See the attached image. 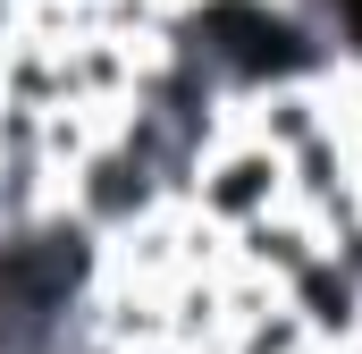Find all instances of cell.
I'll use <instances>...</instances> for the list:
<instances>
[{
  "mask_svg": "<svg viewBox=\"0 0 362 354\" xmlns=\"http://www.w3.org/2000/svg\"><path fill=\"white\" fill-rule=\"evenodd\" d=\"M68 8H93V0H68Z\"/></svg>",
  "mask_w": 362,
  "mask_h": 354,
  "instance_id": "277c9868",
  "label": "cell"
},
{
  "mask_svg": "<svg viewBox=\"0 0 362 354\" xmlns=\"http://www.w3.org/2000/svg\"><path fill=\"white\" fill-rule=\"evenodd\" d=\"M286 202V152H270L262 135H245V127H228L202 161H194V185H185V211L194 219H211V228H245V219H262Z\"/></svg>",
  "mask_w": 362,
  "mask_h": 354,
  "instance_id": "6da1fadb",
  "label": "cell"
},
{
  "mask_svg": "<svg viewBox=\"0 0 362 354\" xmlns=\"http://www.w3.org/2000/svg\"><path fill=\"white\" fill-rule=\"evenodd\" d=\"M278 295H286V312L303 321L312 346H337V354L362 346V270L346 262L337 245H320L295 278H278Z\"/></svg>",
  "mask_w": 362,
  "mask_h": 354,
  "instance_id": "7a4b0ae2",
  "label": "cell"
},
{
  "mask_svg": "<svg viewBox=\"0 0 362 354\" xmlns=\"http://www.w3.org/2000/svg\"><path fill=\"white\" fill-rule=\"evenodd\" d=\"M320 245H329V236H320V219H312L303 202H278V211H262V219L236 228V262L262 270V278H295Z\"/></svg>",
  "mask_w": 362,
  "mask_h": 354,
  "instance_id": "3957f363",
  "label": "cell"
}]
</instances>
